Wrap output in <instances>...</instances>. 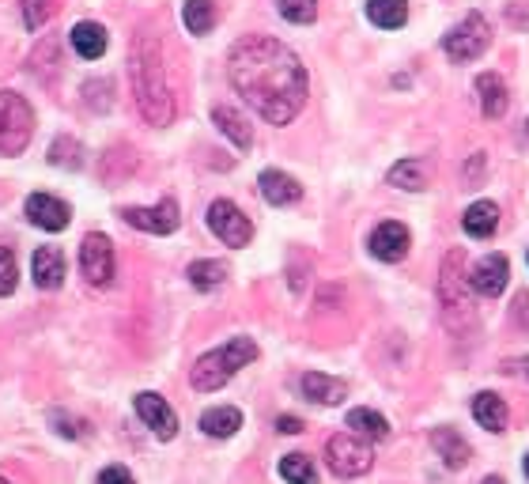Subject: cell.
I'll return each instance as SVG.
<instances>
[{
  "label": "cell",
  "instance_id": "obj_1",
  "mask_svg": "<svg viewBox=\"0 0 529 484\" xmlns=\"http://www.w3.org/2000/svg\"><path fill=\"white\" fill-rule=\"evenodd\" d=\"M227 76L246 103L269 125H288L307 103V69L269 35L239 38L227 53Z\"/></svg>",
  "mask_w": 529,
  "mask_h": 484
},
{
  "label": "cell",
  "instance_id": "obj_2",
  "mask_svg": "<svg viewBox=\"0 0 529 484\" xmlns=\"http://www.w3.org/2000/svg\"><path fill=\"white\" fill-rule=\"evenodd\" d=\"M129 76H133V95L148 125H171L174 121V95L167 87L163 53L152 35H140L129 53Z\"/></svg>",
  "mask_w": 529,
  "mask_h": 484
},
{
  "label": "cell",
  "instance_id": "obj_3",
  "mask_svg": "<svg viewBox=\"0 0 529 484\" xmlns=\"http://www.w3.org/2000/svg\"><path fill=\"white\" fill-rule=\"evenodd\" d=\"M439 307H443V322L454 333H469L477 322V307H473V280L465 273V254L450 250L439 269Z\"/></svg>",
  "mask_w": 529,
  "mask_h": 484
},
{
  "label": "cell",
  "instance_id": "obj_4",
  "mask_svg": "<svg viewBox=\"0 0 529 484\" xmlns=\"http://www.w3.org/2000/svg\"><path fill=\"white\" fill-rule=\"evenodd\" d=\"M257 360V345L250 337H231L227 345L212 348L205 352L201 360L193 363V371H189V386L197 390V394H212V390H220L227 382L239 375L242 367H250Z\"/></svg>",
  "mask_w": 529,
  "mask_h": 484
},
{
  "label": "cell",
  "instance_id": "obj_5",
  "mask_svg": "<svg viewBox=\"0 0 529 484\" xmlns=\"http://www.w3.org/2000/svg\"><path fill=\"white\" fill-rule=\"evenodd\" d=\"M35 133V110L16 91H0V156H19Z\"/></svg>",
  "mask_w": 529,
  "mask_h": 484
},
{
  "label": "cell",
  "instance_id": "obj_6",
  "mask_svg": "<svg viewBox=\"0 0 529 484\" xmlns=\"http://www.w3.org/2000/svg\"><path fill=\"white\" fill-rule=\"evenodd\" d=\"M488 42H492V27H488V19L480 16V12H469L458 27H450V31H446L443 50H446L450 61H477L480 53L488 50Z\"/></svg>",
  "mask_w": 529,
  "mask_h": 484
},
{
  "label": "cell",
  "instance_id": "obj_7",
  "mask_svg": "<svg viewBox=\"0 0 529 484\" xmlns=\"http://www.w3.org/2000/svg\"><path fill=\"white\" fill-rule=\"evenodd\" d=\"M325 462H329V469L337 477H363L367 469L375 466V454H371V443H363L359 435L344 432L325 443Z\"/></svg>",
  "mask_w": 529,
  "mask_h": 484
},
{
  "label": "cell",
  "instance_id": "obj_8",
  "mask_svg": "<svg viewBox=\"0 0 529 484\" xmlns=\"http://www.w3.org/2000/svg\"><path fill=\"white\" fill-rule=\"evenodd\" d=\"M208 227H212V235L227 246H250L254 239V224H250V216H242L239 205H231V201H212L208 205Z\"/></svg>",
  "mask_w": 529,
  "mask_h": 484
},
{
  "label": "cell",
  "instance_id": "obj_9",
  "mask_svg": "<svg viewBox=\"0 0 529 484\" xmlns=\"http://www.w3.org/2000/svg\"><path fill=\"white\" fill-rule=\"evenodd\" d=\"M80 273L95 288H106L114 280V246L99 231H91L84 239V246H80Z\"/></svg>",
  "mask_w": 529,
  "mask_h": 484
},
{
  "label": "cell",
  "instance_id": "obj_10",
  "mask_svg": "<svg viewBox=\"0 0 529 484\" xmlns=\"http://www.w3.org/2000/svg\"><path fill=\"white\" fill-rule=\"evenodd\" d=\"M121 220L129 227H137V231H148V235H171V231H178V224H182L174 197H163V201L152 208H121Z\"/></svg>",
  "mask_w": 529,
  "mask_h": 484
},
{
  "label": "cell",
  "instance_id": "obj_11",
  "mask_svg": "<svg viewBox=\"0 0 529 484\" xmlns=\"http://www.w3.org/2000/svg\"><path fill=\"white\" fill-rule=\"evenodd\" d=\"M137 416L152 428L155 439H174L178 435V416L159 394H137Z\"/></svg>",
  "mask_w": 529,
  "mask_h": 484
},
{
  "label": "cell",
  "instance_id": "obj_12",
  "mask_svg": "<svg viewBox=\"0 0 529 484\" xmlns=\"http://www.w3.org/2000/svg\"><path fill=\"white\" fill-rule=\"evenodd\" d=\"M27 220L38 224L42 231H65L72 220V212L65 201H57L50 193H31V197H27Z\"/></svg>",
  "mask_w": 529,
  "mask_h": 484
},
{
  "label": "cell",
  "instance_id": "obj_13",
  "mask_svg": "<svg viewBox=\"0 0 529 484\" xmlns=\"http://www.w3.org/2000/svg\"><path fill=\"white\" fill-rule=\"evenodd\" d=\"M31 277L42 292H53L65 284V254L57 246H38L35 258H31Z\"/></svg>",
  "mask_w": 529,
  "mask_h": 484
},
{
  "label": "cell",
  "instance_id": "obj_14",
  "mask_svg": "<svg viewBox=\"0 0 529 484\" xmlns=\"http://www.w3.org/2000/svg\"><path fill=\"white\" fill-rule=\"evenodd\" d=\"M469 280H473V292L499 295L507 288V280H511V261L503 258V254H488V258L469 273Z\"/></svg>",
  "mask_w": 529,
  "mask_h": 484
},
{
  "label": "cell",
  "instance_id": "obj_15",
  "mask_svg": "<svg viewBox=\"0 0 529 484\" xmlns=\"http://www.w3.org/2000/svg\"><path fill=\"white\" fill-rule=\"evenodd\" d=\"M371 254L378 261H401L409 254V227L405 224H378L371 235Z\"/></svg>",
  "mask_w": 529,
  "mask_h": 484
},
{
  "label": "cell",
  "instance_id": "obj_16",
  "mask_svg": "<svg viewBox=\"0 0 529 484\" xmlns=\"http://www.w3.org/2000/svg\"><path fill=\"white\" fill-rule=\"evenodd\" d=\"M257 186H261V197L269 201V205L284 208V205H295L299 197H303V186L284 171H265L257 178Z\"/></svg>",
  "mask_w": 529,
  "mask_h": 484
},
{
  "label": "cell",
  "instance_id": "obj_17",
  "mask_svg": "<svg viewBox=\"0 0 529 484\" xmlns=\"http://www.w3.org/2000/svg\"><path fill=\"white\" fill-rule=\"evenodd\" d=\"M299 386H303V394H307L310 401H318V405H341V401L348 398V386H344L341 379H333V375H322V371H307Z\"/></svg>",
  "mask_w": 529,
  "mask_h": 484
},
{
  "label": "cell",
  "instance_id": "obj_18",
  "mask_svg": "<svg viewBox=\"0 0 529 484\" xmlns=\"http://www.w3.org/2000/svg\"><path fill=\"white\" fill-rule=\"evenodd\" d=\"M69 38H72V50L80 53L84 61H99V57L106 53V42H110V38H106L103 23H91V19L76 23Z\"/></svg>",
  "mask_w": 529,
  "mask_h": 484
},
{
  "label": "cell",
  "instance_id": "obj_19",
  "mask_svg": "<svg viewBox=\"0 0 529 484\" xmlns=\"http://www.w3.org/2000/svg\"><path fill=\"white\" fill-rule=\"evenodd\" d=\"M212 121L220 125V133L231 140L239 152H250V144H254V129L246 125V118H242L239 110H231V106H216V110H212Z\"/></svg>",
  "mask_w": 529,
  "mask_h": 484
},
{
  "label": "cell",
  "instance_id": "obj_20",
  "mask_svg": "<svg viewBox=\"0 0 529 484\" xmlns=\"http://www.w3.org/2000/svg\"><path fill=\"white\" fill-rule=\"evenodd\" d=\"M431 443H435V450H439V458H443L450 469H461L469 466V458H473V450H469V443L461 439L454 428H435L431 432Z\"/></svg>",
  "mask_w": 529,
  "mask_h": 484
},
{
  "label": "cell",
  "instance_id": "obj_21",
  "mask_svg": "<svg viewBox=\"0 0 529 484\" xmlns=\"http://www.w3.org/2000/svg\"><path fill=\"white\" fill-rule=\"evenodd\" d=\"M477 95H480V106H484V118L499 121L507 114V84L495 72L477 76Z\"/></svg>",
  "mask_w": 529,
  "mask_h": 484
},
{
  "label": "cell",
  "instance_id": "obj_22",
  "mask_svg": "<svg viewBox=\"0 0 529 484\" xmlns=\"http://www.w3.org/2000/svg\"><path fill=\"white\" fill-rule=\"evenodd\" d=\"M473 416H477V424L484 432H503L507 428V405L492 390H484V394L473 398Z\"/></svg>",
  "mask_w": 529,
  "mask_h": 484
},
{
  "label": "cell",
  "instance_id": "obj_23",
  "mask_svg": "<svg viewBox=\"0 0 529 484\" xmlns=\"http://www.w3.org/2000/svg\"><path fill=\"white\" fill-rule=\"evenodd\" d=\"M239 428H242V413L235 405H220V409H208L201 416V432L212 435V439H231Z\"/></svg>",
  "mask_w": 529,
  "mask_h": 484
},
{
  "label": "cell",
  "instance_id": "obj_24",
  "mask_svg": "<svg viewBox=\"0 0 529 484\" xmlns=\"http://www.w3.org/2000/svg\"><path fill=\"white\" fill-rule=\"evenodd\" d=\"M461 227H465L473 239H492V231L499 227V208H495L492 201H477V205L465 208Z\"/></svg>",
  "mask_w": 529,
  "mask_h": 484
},
{
  "label": "cell",
  "instance_id": "obj_25",
  "mask_svg": "<svg viewBox=\"0 0 529 484\" xmlns=\"http://www.w3.org/2000/svg\"><path fill=\"white\" fill-rule=\"evenodd\" d=\"M367 19L382 31H397L409 19V4L405 0H367Z\"/></svg>",
  "mask_w": 529,
  "mask_h": 484
},
{
  "label": "cell",
  "instance_id": "obj_26",
  "mask_svg": "<svg viewBox=\"0 0 529 484\" xmlns=\"http://www.w3.org/2000/svg\"><path fill=\"white\" fill-rule=\"evenodd\" d=\"M182 23L189 27V35H208L216 27V4L212 0H186Z\"/></svg>",
  "mask_w": 529,
  "mask_h": 484
},
{
  "label": "cell",
  "instance_id": "obj_27",
  "mask_svg": "<svg viewBox=\"0 0 529 484\" xmlns=\"http://www.w3.org/2000/svg\"><path fill=\"white\" fill-rule=\"evenodd\" d=\"M348 428L359 432L363 439H386V435H390L386 416L375 413V409H352V413H348Z\"/></svg>",
  "mask_w": 529,
  "mask_h": 484
},
{
  "label": "cell",
  "instance_id": "obj_28",
  "mask_svg": "<svg viewBox=\"0 0 529 484\" xmlns=\"http://www.w3.org/2000/svg\"><path fill=\"white\" fill-rule=\"evenodd\" d=\"M223 280H227V269H223L220 261H193V265H189V284L201 288V292L220 288Z\"/></svg>",
  "mask_w": 529,
  "mask_h": 484
},
{
  "label": "cell",
  "instance_id": "obj_29",
  "mask_svg": "<svg viewBox=\"0 0 529 484\" xmlns=\"http://www.w3.org/2000/svg\"><path fill=\"white\" fill-rule=\"evenodd\" d=\"M390 186H397V190H424L427 178H424V167L416 163V159H401L397 167L390 171Z\"/></svg>",
  "mask_w": 529,
  "mask_h": 484
},
{
  "label": "cell",
  "instance_id": "obj_30",
  "mask_svg": "<svg viewBox=\"0 0 529 484\" xmlns=\"http://www.w3.org/2000/svg\"><path fill=\"white\" fill-rule=\"evenodd\" d=\"M280 477H284L288 484H314L318 481V473H314L307 454H288V458L280 462Z\"/></svg>",
  "mask_w": 529,
  "mask_h": 484
},
{
  "label": "cell",
  "instance_id": "obj_31",
  "mask_svg": "<svg viewBox=\"0 0 529 484\" xmlns=\"http://www.w3.org/2000/svg\"><path fill=\"white\" fill-rule=\"evenodd\" d=\"M50 163H53V167H69V171H80V167H84V159H80V144H76V140H69V137L53 140Z\"/></svg>",
  "mask_w": 529,
  "mask_h": 484
},
{
  "label": "cell",
  "instance_id": "obj_32",
  "mask_svg": "<svg viewBox=\"0 0 529 484\" xmlns=\"http://www.w3.org/2000/svg\"><path fill=\"white\" fill-rule=\"evenodd\" d=\"M23 4V23L27 31H42L53 16V0H19Z\"/></svg>",
  "mask_w": 529,
  "mask_h": 484
},
{
  "label": "cell",
  "instance_id": "obj_33",
  "mask_svg": "<svg viewBox=\"0 0 529 484\" xmlns=\"http://www.w3.org/2000/svg\"><path fill=\"white\" fill-rule=\"evenodd\" d=\"M280 16L288 23H314L318 19V0H280Z\"/></svg>",
  "mask_w": 529,
  "mask_h": 484
},
{
  "label": "cell",
  "instance_id": "obj_34",
  "mask_svg": "<svg viewBox=\"0 0 529 484\" xmlns=\"http://www.w3.org/2000/svg\"><path fill=\"white\" fill-rule=\"evenodd\" d=\"M16 280H19V269H16L12 250H0V295L16 292Z\"/></svg>",
  "mask_w": 529,
  "mask_h": 484
},
{
  "label": "cell",
  "instance_id": "obj_35",
  "mask_svg": "<svg viewBox=\"0 0 529 484\" xmlns=\"http://www.w3.org/2000/svg\"><path fill=\"white\" fill-rule=\"evenodd\" d=\"M507 23L514 31H529V4L526 0H511L507 4Z\"/></svg>",
  "mask_w": 529,
  "mask_h": 484
},
{
  "label": "cell",
  "instance_id": "obj_36",
  "mask_svg": "<svg viewBox=\"0 0 529 484\" xmlns=\"http://www.w3.org/2000/svg\"><path fill=\"white\" fill-rule=\"evenodd\" d=\"M99 484H137V481H133V473L125 466H106L99 473Z\"/></svg>",
  "mask_w": 529,
  "mask_h": 484
},
{
  "label": "cell",
  "instance_id": "obj_37",
  "mask_svg": "<svg viewBox=\"0 0 529 484\" xmlns=\"http://www.w3.org/2000/svg\"><path fill=\"white\" fill-rule=\"evenodd\" d=\"M53 424H57V432L69 435V439H80V435H84V424H80V420H72V416L53 413Z\"/></svg>",
  "mask_w": 529,
  "mask_h": 484
},
{
  "label": "cell",
  "instance_id": "obj_38",
  "mask_svg": "<svg viewBox=\"0 0 529 484\" xmlns=\"http://www.w3.org/2000/svg\"><path fill=\"white\" fill-rule=\"evenodd\" d=\"M514 322H518L522 329H529V295L526 292L514 299Z\"/></svg>",
  "mask_w": 529,
  "mask_h": 484
},
{
  "label": "cell",
  "instance_id": "obj_39",
  "mask_svg": "<svg viewBox=\"0 0 529 484\" xmlns=\"http://www.w3.org/2000/svg\"><path fill=\"white\" fill-rule=\"evenodd\" d=\"M276 428L284 435H299L303 432V420H299V416H276Z\"/></svg>",
  "mask_w": 529,
  "mask_h": 484
},
{
  "label": "cell",
  "instance_id": "obj_40",
  "mask_svg": "<svg viewBox=\"0 0 529 484\" xmlns=\"http://www.w3.org/2000/svg\"><path fill=\"white\" fill-rule=\"evenodd\" d=\"M507 371H514V375H529V356H522V360H511V363H507Z\"/></svg>",
  "mask_w": 529,
  "mask_h": 484
},
{
  "label": "cell",
  "instance_id": "obj_41",
  "mask_svg": "<svg viewBox=\"0 0 529 484\" xmlns=\"http://www.w3.org/2000/svg\"><path fill=\"white\" fill-rule=\"evenodd\" d=\"M484 484H507V481H499V477H484Z\"/></svg>",
  "mask_w": 529,
  "mask_h": 484
},
{
  "label": "cell",
  "instance_id": "obj_42",
  "mask_svg": "<svg viewBox=\"0 0 529 484\" xmlns=\"http://www.w3.org/2000/svg\"><path fill=\"white\" fill-rule=\"evenodd\" d=\"M526 477H529V454H526Z\"/></svg>",
  "mask_w": 529,
  "mask_h": 484
},
{
  "label": "cell",
  "instance_id": "obj_43",
  "mask_svg": "<svg viewBox=\"0 0 529 484\" xmlns=\"http://www.w3.org/2000/svg\"><path fill=\"white\" fill-rule=\"evenodd\" d=\"M526 137H529V118H526Z\"/></svg>",
  "mask_w": 529,
  "mask_h": 484
},
{
  "label": "cell",
  "instance_id": "obj_44",
  "mask_svg": "<svg viewBox=\"0 0 529 484\" xmlns=\"http://www.w3.org/2000/svg\"><path fill=\"white\" fill-rule=\"evenodd\" d=\"M0 484H12V481H4V477H0Z\"/></svg>",
  "mask_w": 529,
  "mask_h": 484
}]
</instances>
